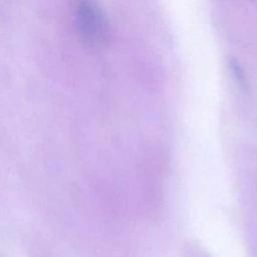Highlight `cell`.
Returning a JSON list of instances; mask_svg holds the SVG:
<instances>
[{
	"label": "cell",
	"mask_w": 257,
	"mask_h": 257,
	"mask_svg": "<svg viewBox=\"0 0 257 257\" xmlns=\"http://www.w3.org/2000/svg\"><path fill=\"white\" fill-rule=\"evenodd\" d=\"M72 12L76 32L84 43L101 46L107 42L108 23L94 0H75Z\"/></svg>",
	"instance_id": "obj_1"
}]
</instances>
